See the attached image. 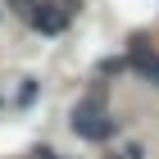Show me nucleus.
I'll list each match as a JSON object with an SVG mask.
<instances>
[{"mask_svg": "<svg viewBox=\"0 0 159 159\" xmlns=\"http://www.w3.org/2000/svg\"><path fill=\"white\" fill-rule=\"evenodd\" d=\"M127 68H132V73H141L150 86H159V50L150 46L146 37L127 41Z\"/></svg>", "mask_w": 159, "mask_h": 159, "instance_id": "2", "label": "nucleus"}, {"mask_svg": "<svg viewBox=\"0 0 159 159\" xmlns=\"http://www.w3.org/2000/svg\"><path fill=\"white\" fill-rule=\"evenodd\" d=\"M27 159H50V150H37V155H27Z\"/></svg>", "mask_w": 159, "mask_h": 159, "instance_id": "5", "label": "nucleus"}, {"mask_svg": "<svg viewBox=\"0 0 159 159\" xmlns=\"http://www.w3.org/2000/svg\"><path fill=\"white\" fill-rule=\"evenodd\" d=\"M114 127H118V123H114L109 109H105V96H86L73 109V132L82 136V141H109Z\"/></svg>", "mask_w": 159, "mask_h": 159, "instance_id": "1", "label": "nucleus"}, {"mask_svg": "<svg viewBox=\"0 0 159 159\" xmlns=\"http://www.w3.org/2000/svg\"><path fill=\"white\" fill-rule=\"evenodd\" d=\"M27 23L37 27V32H46V37H59L64 27H68V14L55 0H37V5H27Z\"/></svg>", "mask_w": 159, "mask_h": 159, "instance_id": "3", "label": "nucleus"}, {"mask_svg": "<svg viewBox=\"0 0 159 159\" xmlns=\"http://www.w3.org/2000/svg\"><path fill=\"white\" fill-rule=\"evenodd\" d=\"M32 100H37V82H27L23 91H18V105H32Z\"/></svg>", "mask_w": 159, "mask_h": 159, "instance_id": "4", "label": "nucleus"}, {"mask_svg": "<svg viewBox=\"0 0 159 159\" xmlns=\"http://www.w3.org/2000/svg\"><path fill=\"white\" fill-rule=\"evenodd\" d=\"M114 159H123V155H114Z\"/></svg>", "mask_w": 159, "mask_h": 159, "instance_id": "6", "label": "nucleus"}]
</instances>
